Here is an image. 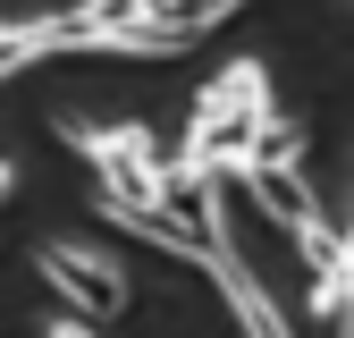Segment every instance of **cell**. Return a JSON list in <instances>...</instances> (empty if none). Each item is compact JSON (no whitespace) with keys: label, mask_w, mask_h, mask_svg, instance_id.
I'll return each mask as SVG.
<instances>
[{"label":"cell","mask_w":354,"mask_h":338,"mask_svg":"<svg viewBox=\"0 0 354 338\" xmlns=\"http://www.w3.org/2000/svg\"><path fill=\"white\" fill-rule=\"evenodd\" d=\"M253 161H304V136H295L287 118H270V127H261V152H253Z\"/></svg>","instance_id":"obj_10"},{"label":"cell","mask_w":354,"mask_h":338,"mask_svg":"<svg viewBox=\"0 0 354 338\" xmlns=\"http://www.w3.org/2000/svg\"><path fill=\"white\" fill-rule=\"evenodd\" d=\"M51 51H68V17H9V26H0V84L26 76L34 60H51Z\"/></svg>","instance_id":"obj_6"},{"label":"cell","mask_w":354,"mask_h":338,"mask_svg":"<svg viewBox=\"0 0 354 338\" xmlns=\"http://www.w3.org/2000/svg\"><path fill=\"white\" fill-rule=\"evenodd\" d=\"M42 338H93V321H42Z\"/></svg>","instance_id":"obj_11"},{"label":"cell","mask_w":354,"mask_h":338,"mask_svg":"<svg viewBox=\"0 0 354 338\" xmlns=\"http://www.w3.org/2000/svg\"><path fill=\"white\" fill-rule=\"evenodd\" d=\"M9 186H17V169H9V161H0V203H9Z\"/></svg>","instance_id":"obj_12"},{"label":"cell","mask_w":354,"mask_h":338,"mask_svg":"<svg viewBox=\"0 0 354 338\" xmlns=\"http://www.w3.org/2000/svg\"><path fill=\"white\" fill-rule=\"evenodd\" d=\"M34 271L51 279L84 321H118V313H127V296H136V287H127V271L110 263V254L76 245V237H42V245H34Z\"/></svg>","instance_id":"obj_2"},{"label":"cell","mask_w":354,"mask_h":338,"mask_svg":"<svg viewBox=\"0 0 354 338\" xmlns=\"http://www.w3.org/2000/svg\"><path fill=\"white\" fill-rule=\"evenodd\" d=\"M295 263H304V279H321V271H354V229L304 220V229H295Z\"/></svg>","instance_id":"obj_8"},{"label":"cell","mask_w":354,"mask_h":338,"mask_svg":"<svg viewBox=\"0 0 354 338\" xmlns=\"http://www.w3.org/2000/svg\"><path fill=\"white\" fill-rule=\"evenodd\" d=\"M337 330H346V338H354V313H346V321H337Z\"/></svg>","instance_id":"obj_13"},{"label":"cell","mask_w":354,"mask_h":338,"mask_svg":"<svg viewBox=\"0 0 354 338\" xmlns=\"http://www.w3.org/2000/svg\"><path fill=\"white\" fill-rule=\"evenodd\" d=\"M59 144L93 161V169H102V195H118V203H160L169 169L186 161V152H169L152 127H76V118H68Z\"/></svg>","instance_id":"obj_1"},{"label":"cell","mask_w":354,"mask_h":338,"mask_svg":"<svg viewBox=\"0 0 354 338\" xmlns=\"http://www.w3.org/2000/svg\"><path fill=\"white\" fill-rule=\"evenodd\" d=\"M152 17H160V26H177L186 42H203L211 26H228V17H236V0H152Z\"/></svg>","instance_id":"obj_9"},{"label":"cell","mask_w":354,"mask_h":338,"mask_svg":"<svg viewBox=\"0 0 354 338\" xmlns=\"http://www.w3.org/2000/svg\"><path fill=\"white\" fill-rule=\"evenodd\" d=\"M203 110H261V118H279L270 110V68H261V60H228L203 84Z\"/></svg>","instance_id":"obj_7"},{"label":"cell","mask_w":354,"mask_h":338,"mask_svg":"<svg viewBox=\"0 0 354 338\" xmlns=\"http://www.w3.org/2000/svg\"><path fill=\"white\" fill-rule=\"evenodd\" d=\"M261 110H194V136L177 144L186 169H211V178H245L253 152H261Z\"/></svg>","instance_id":"obj_3"},{"label":"cell","mask_w":354,"mask_h":338,"mask_svg":"<svg viewBox=\"0 0 354 338\" xmlns=\"http://www.w3.org/2000/svg\"><path fill=\"white\" fill-rule=\"evenodd\" d=\"M211 279H219V296H228V313H236V330H245V338H295V330H287V313L270 305V287L253 279L245 254H219Z\"/></svg>","instance_id":"obj_5"},{"label":"cell","mask_w":354,"mask_h":338,"mask_svg":"<svg viewBox=\"0 0 354 338\" xmlns=\"http://www.w3.org/2000/svg\"><path fill=\"white\" fill-rule=\"evenodd\" d=\"M245 195H253V211H270L287 237H295L304 220H321L313 186H304V161H253V169H245Z\"/></svg>","instance_id":"obj_4"}]
</instances>
